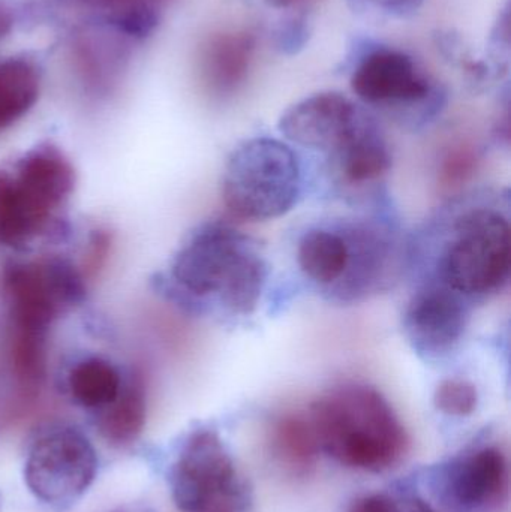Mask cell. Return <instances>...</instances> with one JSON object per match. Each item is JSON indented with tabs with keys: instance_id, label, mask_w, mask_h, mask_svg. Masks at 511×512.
Wrapping results in <instances>:
<instances>
[{
	"instance_id": "obj_1",
	"label": "cell",
	"mask_w": 511,
	"mask_h": 512,
	"mask_svg": "<svg viewBox=\"0 0 511 512\" xmlns=\"http://www.w3.org/2000/svg\"><path fill=\"white\" fill-rule=\"evenodd\" d=\"M320 450L347 468L389 471L410 447L389 400L371 385L347 382L312 403L308 414Z\"/></svg>"
},
{
	"instance_id": "obj_2",
	"label": "cell",
	"mask_w": 511,
	"mask_h": 512,
	"mask_svg": "<svg viewBox=\"0 0 511 512\" xmlns=\"http://www.w3.org/2000/svg\"><path fill=\"white\" fill-rule=\"evenodd\" d=\"M267 274L257 243L224 224L198 228L171 265V276L185 294L215 301L230 316L254 313Z\"/></svg>"
},
{
	"instance_id": "obj_3",
	"label": "cell",
	"mask_w": 511,
	"mask_h": 512,
	"mask_svg": "<svg viewBox=\"0 0 511 512\" xmlns=\"http://www.w3.org/2000/svg\"><path fill=\"white\" fill-rule=\"evenodd\" d=\"M389 259L384 234L366 225L312 228L297 248L303 274L342 301H357L377 291L386 279Z\"/></svg>"
},
{
	"instance_id": "obj_4",
	"label": "cell",
	"mask_w": 511,
	"mask_h": 512,
	"mask_svg": "<svg viewBox=\"0 0 511 512\" xmlns=\"http://www.w3.org/2000/svg\"><path fill=\"white\" fill-rule=\"evenodd\" d=\"M302 194L296 153L275 138L240 144L225 165L222 198L234 216L269 221L290 212Z\"/></svg>"
},
{
	"instance_id": "obj_5",
	"label": "cell",
	"mask_w": 511,
	"mask_h": 512,
	"mask_svg": "<svg viewBox=\"0 0 511 512\" xmlns=\"http://www.w3.org/2000/svg\"><path fill=\"white\" fill-rule=\"evenodd\" d=\"M180 512H251L252 489L221 436L197 429L180 445L168 474Z\"/></svg>"
},
{
	"instance_id": "obj_6",
	"label": "cell",
	"mask_w": 511,
	"mask_h": 512,
	"mask_svg": "<svg viewBox=\"0 0 511 512\" xmlns=\"http://www.w3.org/2000/svg\"><path fill=\"white\" fill-rule=\"evenodd\" d=\"M510 258L507 216L488 207L470 210L458 219L444 249L441 285L465 300L494 294L509 282Z\"/></svg>"
},
{
	"instance_id": "obj_7",
	"label": "cell",
	"mask_w": 511,
	"mask_h": 512,
	"mask_svg": "<svg viewBox=\"0 0 511 512\" xmlns=\"http://www.w3.org/2000/svg\"><path fill=\"white\" fill-rule=\"evenodd\" d=\"M98 472L92 442L71 426H51L36 436L24 463L27 489L53 507L74 504L89 490Z\"/></svg>"
},
{
	"instance_id": "obj_8",
	"label": "cell",
	"mask_w": 511,
	"mask_h": 512,
	"mask_svg": "<svg viewBox=\"0 0 511 512\" xmlns=\"http://www.w3.org/2000/svg\"><path fill=\"white\" fill-rule=\"evenodd\" d=\"M3 288L11 304L14 328L41 333H47L62 313L77 306L86 295L83 273L62 258L8 265Z\"/></svg>"
},
{
	"instance_id": "obj_9",
	"label": "cell",
	"mask_w": 511,
	"mask_h": 512,
	"mask_svg": "<svg viewBox=\"0 0 511 512\" xmlns=\"http://www.w3.org/2000/svg\"><path fill=\"white\" fill-rule=\"evenodd\" d=\"M377 128L351 99L335 92L318 93L297 102L279 122L288 140L330 153L336 164Z\"/></svg>"
},
{
	"instance_id": "obj_10",
	"label": "cell",
	"mask_w": 511,
	"mask_h": 512,
	"mask_svg": "<svg viewBox=\"0 0 511 512\" xmlns=\"http://www.w3.org/2000/svg\"><path fill=\"white\" fill-rule=\"evenodd\" d=\"M509 463L494 445H479L441 466L437 487L455 512H497L509 496Z\"/></svg>"
},
{
	"instance_id": "obj_11",
	"label": "cell",
	"mask_w": 511,
	"mask_h": 512,
	"mask_svg": "<svg viewBox=\"0 0 511 512\" xmlns=\"http://www.w3.org/2000/svg\"><path fill=\"white\" fill-rule=\"evenodd\" d=\"M467 300L437 283L417 291L404 312V333L420 357L435 360L449 355L467 330Z\"/></svg>"
},
{
	"instance_id": "obj_12",
	"label": "cell",
	"mask_w": 511,
	"mask_h": 512,
	"mask_svg": "<svg viewBox=\"0 0 511 512\" xmlns=\"http://www.w3.org/2000/svg\"><path fill=\"white\" fill-rule=\"evenodd\" d=\"M354 93L368 104L402 105L425 101L431 83L414 60L396 50L368 54L351 78Z\"/></svg>"
},
{
	"instance_id": "obj_13",
	"label": "cell",
	"mask_w": 511,
	"mask_h": 512,
	"mask_svg": "<svg viewBox=\"0 0 511 512\" xmlns=\"http://www.w3.org/2000/svg\"><path fill=\"white\" fill-rule=\"evenodd\" d=\"M257 38L246 30H230L210 36L200 51V75L216 98L239 92L251 71Z\"/></svg>"
},
{
	"instance_id": "obj_14",
	"label": "cell",
	"mask_w": 511,
	"mask_h": 512,
	"mask_svg": "<svg viewBox=\"0 0 511 512\" xmlns=\"http://www.w3.org/2000/svg\"><path fill=\"white\" fill-rule=\"evenodd\" d=\"M14 179L27 194L54 212L74 189L75 173L60 150L42 146L27 153L18 164Z\"/></svg>"
},
{
	"instance_id": "obj_15",
	"label": "cell",
	"mask_w": 511,
	"mask_h": 512,
	"mask_svg": "<svg viewBox=\"0 0 511 512\" xmlns=\"http://www.w3.org/2000/svg\"><path fill=\"white\" fill-rule=\"evenodd\" d=\"M53 210L27 194L14 176L0 170V243L21 246L44 233Z\"/></svg>"
},
{
	"instance_id": "obj_16",
	"label": "cell",
	"mask_w": 511,
	"mask_h": 512,
	"mask_svg": "<svg viewBox=\"0 0 511 512\" xmlns=\"http://www.w3.org/2000/svg\"><path fill=\"white\" fill-rule=\"evenodd\" d=\"M270 448L278 465L299 477L312 471L320 451L311 420L300 414H285L273 423Z\"/></svg>"
},
{
	"instance_id": "obj_17",
	"label": "cell",
	"mask_w": 511,
	"mask_h": 512,
	"mask_svg": "<svg viewBox=\"0 0 511 512\" xmlns=\"http://www.w3.org/2000/svg\"><path fill=\"white\" fill-rule=\"evenodd\" d=\"M146 414V388L141 376H135L113 403L101 409L99 433L111 444H131L143 432Z\"/></svg>"
},
{
	"instance_id": "obj_18",
	"label": "cell",
	"mask_w": 511,
	"mask_h": 512,
	"mask_svg": "<svg viewBox=\"0 0 511 512\" xmlns=\"http://www.w3.org/2000/svg\"><path fill=\"white\" fill-rule=\"evenodd\" d=\"M39 87L38 71L29 60L0 62V131L14 125L35 105Z\"/></svg>"
},
{
	"instance_id": "obj_19",
	"label": "cell",
	"mask_w": 511,
	"mask_h": 512,
	"mask_svg": "<svg viewBox=\"0 0 511 512\" xmlns=\"http://www.w3.org/2000/svg\"><path fill=\"white\" fill-rule=\"evenodd\" d=\"M68 385L75 402L89 409H104L122 390L116 367L101 358H89L72 367Z\"/></svg>"
},
{
	"instance_id": "obj_20",
	"label": "cell",
	"mask_w": 511,
	"mask_h": 512,
	"mask_svg": "<svg viewBox=\"0 0 511 512\" xmlns=\"http://www.w3.org/2000/svg\"><path fill=\"white\" fill-rule=\"evenodd\" d=\"M11 355L12 369L21 387H38L45 373V333L15 328Z\"/></svg>"
},
{
	"instance_id": "obj_21",
	"label": "cell",
	"mask_w": 511,
	"mask_h": 512,
	"mask_svg": "<svg viewBox=\"0 0 511 512\" xmlns=\"http://www.w3.org/2000/svg\"><path fill=\"white\" fill-rule=\"evenodd\" d=\"M434 403L443 414L464 418L476 411L479 393L470 381L446 379L435 390Z\"/></svg>"
},
{
	"instance_id": "obj_22",
	"label": "cell",
	"mask_w": 511,
	"mask_h": 512,
	"mask_svg": "<svg viewBox=\"0 0 511 512\" xmlns=\"http://www.w3.org/2000/svg\"><path fill=\"white\" fill-rule=\"evenodd\" d=\"M479 168V155L470 146L453 147L440 167V183L444 189H458L470 182Z\"/></svg>"
},
{
	"instance_id": "obj_23",
	"label": "cell",
	"mask_w": 511,
	"mask_h": 512,
	"mask_svg": "<svg viewBox=\"0 0 511 512\" xmlns=\"http://www.w3.org/2000/svg\"><path fill=\"white\" fill-rule=\"evenodd\" d=\"M111 248V236L105 231H96L90 239L89 252L84 259V273L86 276H93L98 273L99 268L104 265L108 251Z\"/></svg>"
},
{
	"instance_id": "obj_24",
	"label": "cell",
	"mask_w": 511,
	"mask_h": 512,
	"mask_svg": "<svg viewBox=\"0 0 511 512\" xmlns=\"http://www.w3.org/2000/svg\"><path fill=\"white\" fill-rule=\"evenodd\" d=\"M389 512H437L419 496L392 495Z\"/></svg>"
},
{
	"instance_id": "obj_25",
	"label": "cell",
	"mask_w": 511,
	"mask_h": 512,
	"mask_svg": "<svg viewBox=\"0 0 511 512\" xmlns=\"http://www.w3.org/2000/svg\"><path fill=\"white\" fill-rule=\"evenodd\" d=\"M84 2L102 6V8L113 9L114 14H116V12L122 11V9L132 8V6H155V3L162 2V0H84Z\"/></svg>"
},
{
	"instance_id": "obj_26",
	"label": "cell",
	"mask_w": 511,
	"mask_h": 512,
	"mask_svg": "<svg viewBox=\"0 0 511 512\" xmlns=\"http://www.w3.org/2000/svg\"><path fill=\"white\" fill-rule=\"evenodd\" d=\"M12 27V15L5 6L0 3V38L5 36L6 33L11 30Z\"/></svg>"
},
{
	"instance_id": "obj_27",
	"label": "cell",
	"mask_w": 511,
	"mask_h": 512,
	"mask_svg": "<svg viewBox=\"0 0 511 512\" xmlns=\"http://www.w3.org/2000/svg\"><path fill=\"white\" fill-rule=\"evenodd\" d=\"M369 2L375 3V5L381 6V8L392 9L410 5L414 0H369Z\"/></svg>"
},
{
	"instance_id": "obj_28",
	"label": "cell",
	"mask_w": 511,
	"mask_h": 512,
	"mask_svg": "<svg viewBox=\"0 0 511 512\" xmlns=\"http://www.w3.org/2000/svg\"><path fill=\"white\" fill-rule=\"evenodd\" d=\"M273 8H288V6L296 5L300 0H266Z\"/></svg>"
},
{
	"instance_id": "obj_29",
	"label": "cell",
	"mask_w": 511,
	"mask_h": 512,
	"mask_svg": "<svg viewBox=\"0 0 511 512\" xmlns=\"http://www.w3.org/2000/svg\"><path fill=\"white\" fill-rule=\"evenodd\" d=\"M120 512H150V511H146V510H123V511H120Z\"/></svg>"
}]
</instances>
